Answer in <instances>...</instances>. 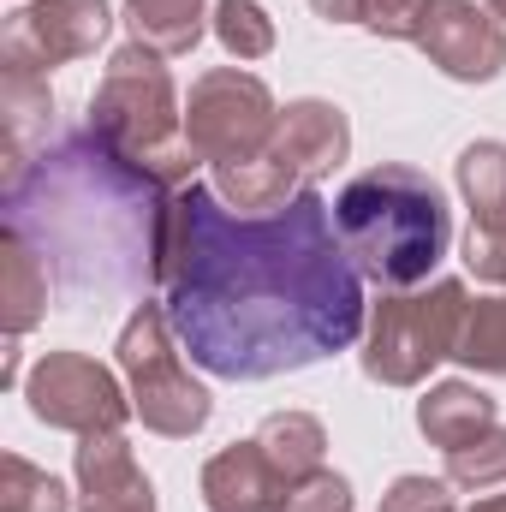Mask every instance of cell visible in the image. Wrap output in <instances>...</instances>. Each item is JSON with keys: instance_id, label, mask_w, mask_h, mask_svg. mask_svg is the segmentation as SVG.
Segmentation results:
<instances>
[{"instance_id": "obj_11", "label": "cell", "mask_w": 506, "mask_h": 512, "mask_svg": "<svg viewBox=\"0 0 506 512\" xmlns=\"http://www.w3.org/2000/svg\"><path fill=\"white\" fill-rule=\"evenodd\" d=\"M280 477L286 471L262 453V441H251V447L221 453L209 465L203 489H209V507L215 512H286L292 495H280Z\"/></svg>"}, {"instance_id": "obj_5", "label": "cell", "mask_w": 506, "mask_h": 512, "mask_svg": "<svg viewBox=\"0 0 506 512\" xmlns=\"http://www.w3.org/2000/svg\"><path fill=\"white\" fill-rule=\"evenodd\" d=\"M120 358H126L131 382H137V405H143V423H155L161 435H191L203 417H209V393L179 370V358L167 352V310H137V322L120 340Z\"/></svg>"}, {"instance_id": "obj_19", "label": "cell", "mask_w": 506, "mask_h": 512, "mask_svg": "<svg viewBox=\"0 0 506 512\" xmlns=\"http://www.w3.org/2000/svg\"><path fill=\"white\" fill-rule=\"evenodd\" d=\"M12 262H6V304H12V328H30L36 322V304H42V280H36V268H30V251L18 245V233H12Z\"/></svg>"}, {"instance_id": "obj_9", "label": "cell", "mask_w": 506, "mask_h": 512, "mask_svg": "<svg viewBox=\"0 0 506 512\" xmlns=\"http://www.w3.org/2000/svg\"><path fill=\"white\" fill-rule=\"evenodd\" d=\"M102 36H108V6L102 0H36L30 12L12 18L6 48H12V66L30 72V66L90 54Z\"/></svg>"}, {"instance_id": "obj_3", "label": "cell", "mask_w": 506, "mask_h": 512, "mask_svg": "<svg viewBox=\"0 0 506 512\" xmlns=\"http://www.w3.org/2000/svg\"><path fill=\"white\" fill-rule=\"evenodd\" d=\"M334 233L352 268L381 286H417L453 239L441 191L411 167H376L352 179L334 203Z\"/></svg>"}, {"instance_id": "obj_13", "label": "cell", "mask_w": 506, "mask_h": 512, "mask_svg": "<svg viewBox=\"0 0 506 512\" xmlns=\"http://www.w3.org/2000/svg\"><path fill=\"white\" fill-rule=\"evenodd\" d=\"M459 179H465V197H471V209H477L471 239H477V245L506 239V149L501 143H477V149H465Z\"/></svg>"}, {"instance_id": "obj_14", "label": "cell", "mask_w": 506, "mask_h": 512, "mask_svg": "<svg viewBox=\"0 0 506 512\" xmlns=\"http://www.w3.org/2000/svg\"><path fill=\"white\" fill-rule=\"evenodd\" d=\"M489 423H495V405L483 393H471V387H441V393L423 399V429L447 453L465 447V441H477V429H489Z\"/></svg>"}, {"instance_id": "obj_18", "label": "cell", "mask_w": 506, "mask_h": 512, "mask_svg": "<svg viewBox=\"0 0 506 512\" xmlns=\"http://www.w3.org/2000/svg\"><path fill=\"white\" fill-rule=\"evenodd\" d=\"M6 477H12V495H6V512H66V495L54 477L30 471L24 459H6Z\"/></svg>"}, {"instance_id": "obj_12", "label": "cell", "mask_w": 506, "mask_h": 512, "mask_svg": "<svg viewBox=\"0 0 506 512\" xmlns=\"http://www.w3.org/2000/svg\"><path fill=\"white\" fill-rule=\"evenodd\" d=\"M78 477H84V489H90V512H155L149 501V483L137 477V465H131L126 441H84L78 447Z\"/></svg>"}, {"instance_id": "obj_4", "label": "cell", "mask_w": 506, "mask_h": 512, "mask_svg": "<svg viewBox=\"0 0 506 512\" xmlns=\"http://www.w3.org/2000/svg\"><path fill=\"white\" fill-rule=\"evenodd\" d=\"M90 131L102 143H114L126 161H155V167L179 173V161L167 155V143H173V90H167V72L155 66V54L126 48L114 60L108 84L90 102Z\"/></svg>"}, {"instance_id": "obj_7", "label": "cell", "mask_w": 506, "mask_h": 512, "mask_svg": "<svg viewBox=\"0 0 506 512\" xmlns=\"http://www.w3.org/2000/svg\"><path fill=\"white\" fill-rule=\"evenodd\" d=\"M185 131H191V149H203L215 167H233L268 131V90L245 72H215V78H203L191 90Z\"/></svg>"}, {"instance_id": "obj_17", "label": "cell", "mask_w": 506, "mask_h": 512, "mask_svg": "<svg viewBox=\"0 0 506 512\" xmlns=\"http://www.w3.org/2000/svg\"><path fill=\"white\" fill-rule=\"evenodd\" d=\"M221 42H227L239 60H256V54H268L274 30H268V18L256 12L251 0H221Z\"/></svg>"}, {"instance_id": "obj_23", "label": "cell", "mask_w": 506, "mask_h": 512, "mask_svg": "<svg viewBox=\"0 0 506 512\" xmlns=\"http://www.w3.org/2000/svg\"><path fill=\"white\" fill-rule=\"evenodd\" d=\"M495 6H501V12H506V0H495Z\"/></svg>"}, {"instance_id": "obj_21", "label": "cell", "mask_w": 506, "mask_h": 512, "mask_svg": "<svg viewBox=\"0 0 506 512\" xmlns=\"http://www.w3.org/2000/svg\"><path fill=\"white\" fill-rule=\"evenodd\" d=\"M292 512H346V483L340 477H316L310 489L292 495Z\"/></svg>"}, {"instance_id": "obj_20", "label": "cell", "mask_w": 506, "mask_h": 512, "mask_svg": "<svg viewBox=\"0 0 506 512\" xmlns=\"http://www.w3.org/2000/svg\"><path fill=\"white\" fill-rule=\"evenodd\" d=\"M381 512H453V501H447V489H441V483L405 477V483L387 495V507H381Z\"/></svg>"}, {"instance_id": "obj_15", "label": "cell", "mask_w": 506, "mask_h": 512, "mask_svg": "<svg viewBox=\"0 0 506 512\" xmlns=\"http://www.w3.org/2000/svg\"><path fill=\"white\" fill-rule=\"evenodd\" d=\"M197 6L203 0H131V24L149 48L179 54V48L197 42Z\"/></svg>"}, {"instance_id": "obj_1", "label": "cell", "mask_w": 506, "mask_h": 512, "mask_svg": "<svg viewBox=\"0 0 506 512\" xmlns=\"http://www.w3.org/2000/svg\"><path fill=\"white\" fill-rule=\"evenodd\" d=\"M167 328L215 376L262 382L304 370L364 328V286L328 227V203L298 191L268 221L185 185L167 209Z\"/></svg>"}, {"instance_id": "obj_16", "label": "cell", "mask_w": 506, "mask_h": 512, "mask_svg": "<svg viewBox=\"0 0 506 512\" xmlns=\"http://www.w3.org/2000/svg\"><path fill=\"white\" fill-rule=\"evenodd\" d=\"M465 364H483V370H506V298L495 304H477L471 322H465V340L453 346Z\"/></svg>"}, {"instance_id": "obj_8", "label": "cell", "mask_w": 506, "mask_h": 512, "mask_svg": "<svg viewBox=\"0 0 506 512\" xmlns=\"http://www.w3.org/2000/svg\"><path fill=\"white\" fill-rule=\"evenodd\" d=\"M30 405H36V417H48V423H60V429H114V423L126 417V399H120L114 376L96 370L90 358H72V352L48 358V364L36 370Z\"/></svg>"}, {"instance_id": "obj_10", "label": "cell", "mask_w": 506, "mask_h": 512, "mask_svg": "<svg viewBox=\"0 0 506 512\" xmlns=\"http://www.w3.org/2000/svg\"><path fill=\"white\" fill-rule=\"evenodd\" d=\"M417 42L441 60L453 78H495L506 60L501 30L471 6V0H423L417 12Z\"/></svg>"}, {"instance_id": "obj_22", "label": "cell", "mask_w": 506, "mask_h": 512, "mask_svg": "<svg viewBox=\"0 0 506 512\" xmlns=\"http://www.w3.org/2000/svg\"><path fill=\"white\" fill-rule=\"evenodd\" d=\"M477 512H506V495H501V501H483Z\"/></svg>"}, {"instance_id": "obj_6", "label": "cell", "mask_w": 506, "mask_h": 512, "mask_svg": "<svg viewBox=\"0 0 506 512\" xmlns=\"http://www.w3.org/2000/svg\"><path fill=\"white\" fill-rule=\"evenodd\" d=\"M459 322H465V292L459 286H435V298L387 304L376 322V352L364 358L370 376H381V382H417L423 364H435V358H447L459 346Z\"/></svg>"}, {"instance_id": "obj_2", "label": "cell", "mask_w": 506, "mask_h": 512, "mask_svg": "<svg viewBox=\"0 0 506 512\" xmlns=\"http://www.w3.org/2000/svg\"><path fill=\"white\" fill-rule=\"evenodd\" d=\"M6 209L12 233L36 239L42 262H54L66 286L137 292L149 286L155 256L167 245V209L155 197V179L96 131L66 137L54 155L36 161V173H18Z\"/></svg>"}]
</instances>
